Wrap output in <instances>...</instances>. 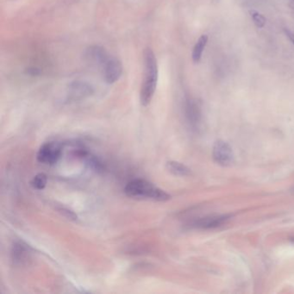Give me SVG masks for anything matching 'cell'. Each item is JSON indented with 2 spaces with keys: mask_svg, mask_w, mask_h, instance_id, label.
<instances>
[{
  "mask_svg": "<svg viewBox=\"0 0 294 294\" xmlns=\"http://www.w3.org/2000/svg\"><path fill=\"white\" fill-rule=\"evenodd\" d=\"M71 87H72L71 88V97L74 99H78V98H82L84 97L91 95V92H92L91 87H89L87 84L76 82L75 84H72Z\"/></svg>",
  "mask_w": 294,
  "mask_h": 294,
  "instance_id": "10",
  "label": "cell"
},
{
  "mask_svg": "<svg viewBox=\"0 0 294 294\" xmlns=\"http://www.w3.org/2000/svg\"><path fill=\"white\" fill-rule=\"evenodd\" d=\"M47 175L45 173H38L30 181L32 188L35 189V190H43L47 186Z\"/></svg>",
  "mask_w": 294,
  "mask_h": 294,
  "instance_id": "12",
  "label": "cell"
},
{
  "mask_svg": "<svg viewBox=\"0 0 294 294\" xmlns=\"http://www.w3.org/2000/svg\"><path fill=\"white\" fill-rule=\"evenodd\" d=\"M30 256V249L23 242H18L12 246V258L15 264L23 265L27 263Z\"/></svg>",
  "mask_w": 294,
  "mask_h": 294,
  "instance_id": "7",
  "label": "cell"
},
{
  "mask_svg": "<svg viewBox=\"0 0 294 294\" xmlns=\"http://www.w3.org/2000/svg\"><path fill=\"white\" fill-rule=\"evenodd\" d=\"M144 69H143V79L141 83L140 98L143 106H147L152 101L158 80V66L156 61V55L151 49L144 50Z\"/></svg>",
  "mask_w": 294,
  "mask_h": 294,
  "instance_id": "1",
  "label": "cell"
},
{
  "mask_svg": "<svg viewBox=\"0 0 294 294\" xmlns=\"http://www.w3.org/2000/svg\"><path fill=\"white\" fill-rule=\"evenodd\" d=\"M167 167L170 173L177 176H188L191 173V170L187 166L182 164L180 162H168L167 163Z\"/></svg>",
  "mask_w": 294,
  "mask_h": 294,
  "instance_id": "11",
  "label": "cell"
},
{
  "mask_svg": "<svg viewBox=\"0 0 294 294\" xmlns=\"http://www.w3.org/2000/svg\"><path fill=\"white\" fill-rule=\"evenodd\" d=\"M284 31H285V35L288 38L289 40L291 41V44L294 45V33L286 29H284Z\"/></svg>",
  "mask_w": 294,
  "mask_h": 294,
  "instance_id": "14",
  "label": "cell"
},
{
  "mask_svg": "<svg viewBox=\"0 0 294 294\" xmlns=\"http://www.w3.org/2000/svg\"><path fill=\"white\" fill-rule=\"evenodd\" d=\"M61 147L58 142H46L38 151V161L44 164H55L61 157Z\"/></svg>",
  "mask_w": 294,
  "mask_h": 294,
  "instance_id": "3",
  "label": "cell"
},
{
  "mask_svg": "<svg viewBox=\"0 0 294 294\" xmlns=\"http://www.w3.org/2000/svg\"><path fill=\"white\" fill-rule=\"evenodd\" d=\"M292 242H294V238H292Z\"/></svg>",
  "mask_w": 294,
  "mask_h": 294,
  "instance_id": "15",
  "label": "cell"
},
{
  "mask_svg": "<svg viewBox=\"0 0 294 294\" xmlns=\"http://www.w3.org/2000/svg\"><path fill=\"white\" fill-rule=\"evenodd\" d=\"M186 114H187L188 123L190 124L192 128L198 130L201 124L202 113H201V108L196 100H193V99L188 100L187 105H186Z\"/></svg>",
  "mask_w": 294,
  "mask_h": 294,
  "instance_id": "6",
  "label": "cell"
},
{
  "mask_svg": "<svg viewBox=\"0 0 294 294\" xmlns=\"http://www.w3.org/2000/svg\"><path fill=\"white\" fill-rule=\"evenodd\" d=\"M103 66V74L104 80L108 84L115 83L123 74V65L118 58L108 57L104 61Z\"/></svg>",
  "mask_w": 294,
  "mask_h": 294,
  "instance_id": "5",
  "label": "cell"
},
{
  "mask_svg": "<svg viewBox=\"0 0 294 294\" xmlns=\"http://www.w3.org/2000/svg\"><path fill=\"white\" fill-rule=\"evenodd\" d=\"M230 218V216L223 215V216H211L207 217H203L193 223L194 227L199 229L216 228L218 226L226 222Z\"/></svg>",
  "mask_w": 294,
  "mask_h": 294,
  "instance_id": "8",
  "label": "cell"
},
{
  "mask_svg": "<svg viewBox=\"0 0 294 294\" xmlns=\"http://www.w3.org/2000/svg\"><path fill=\"white\" fill-rule=\"evenodd\" d=\"M212 156L214 161L221 166H229L233 162L234 154L232 148L228 142L223 140H217L215 142Z\"/></svg>",
  "mask_w": 294,
  "mask_h": 294,
  "instance_id": "4",
  "label": "cell"
},
{
  "mask_svg": "<svg viewBox=\"0 0 294 294\" xmlns=\"http://www.w3.org/2000/svg\"><path fill=\"white\" fill-rule=\"evenodd\" d=\"M208 35H202L197 41L196 44L193 47V53H192V58H193V62L198 63L202 57L203 52L205 50V47L207 45Z\"/></svg>",
  "mask_w": 294,
  "mask_h": 294,
  "instance_id": "9",
  "label": "cell"
},
{
  "mask_svg": "<svg viewBox=\"0 0 294 294\" xmlns=\"http://www.w3.org/2000/svg\"><path fill=\"white\" fill-rule=\"evenodd\" d=\"M124 193L133 199H153L156 201H167L171 196L164 190L157 188L148 180L133 179L124 188Z\"/></svg>",
  "mask_w": 294,
  "mask_h": 294,
  "instance_id": "2",
  "label": "cell"
},
{
  "mask_svg": "<svg viewBox=\"0 0 294 294\" xmlns=\"http://www.w3.org/2000/svg\"><path fill=\"white\" fill-rule=\"evenodd\" d=\"M249 14H250L251 18L254 22V25L259 28V29H263V27L266 25V18L263 14H261L260 12L254 10H251L249 11Z\"/></svg>",
  "mask_w": 294,
  "mask_h": 294,
  "instance_id": "13",
  "label": "cell"
}]
</instances>
